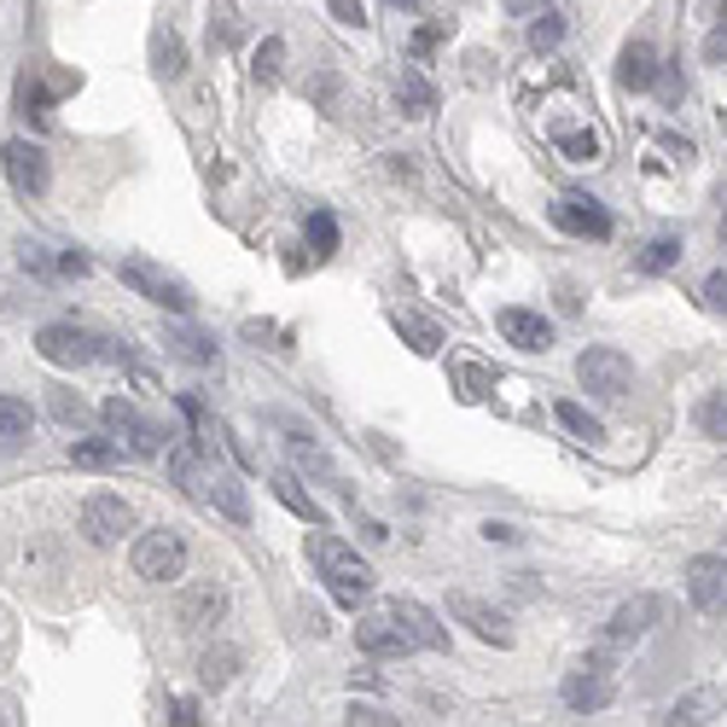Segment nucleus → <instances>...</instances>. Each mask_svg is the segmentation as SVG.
<instances>
[{
	"label": "nucleus",
	"instance_id": "nucleus-28",
	"mask_svg": "<svg viewBox=\"0 0 727 727\" xmlns=\"http://www.w3.org/2000/svg\"><path fill=\"white\" fill-rule=\"evenodd\" d=\"M553 413H559V425H564L570 436H582V443H593V436H606V425L593 420V413H588L582 402H559Z\"/></svg>",
	"mask_w": 727,
	"mask_h": 727
},
{
	"label": "nucleus",
	"instance_id": "nucleus-42",
	"mask_svg": "<svg viewBox=\"0 0 727 727\" xmlns=\"http://www.w3.org/2000/svg\"><path fill=\"white\" fill-rule=\"evenodd\" d=\"M705 59H710V65H721V59H727V23L705 36Z\"/></svg>",
	"mask_w": 727,
	"mask_h": 727
},
{
	"label": "nucleus",
	"instance_id": "nucleus-40",
	"mask_svg": "<svg viewBox=\"0 0 727 727\" xmlns=\"http://www.w3.org/2000/svg\"><path fill=\"white\" fill-rule=\"evenodd\" d=\"M443 36H449V23H425V30L413 36V59H425V53H431V47L443 41Z\"/></svg>",
	"mask_w": 727,
	"mask_h": 727
},
{
	"label": "nucleus",
	"instance_id": "nucleus-9",
	"mask_svg": "<svg viewBox=\"0 0 727 727\" xmlns=\"http://www.w3.org/2000/svg\"><path fill=\"white\" fill-rule=\"evenodd\" d=\"M36 350L41 361H53V367H88V361H99L106 350H99V337H88L82 326H41L36 332Z\"/></svg>",
	"mask_w": 727,
	"mask_h": 727
},
{
	"label": "nucleus",
	"instance_id": "nucleus-35",
	"mask_svg": "<svg viewBox=\"0 0 727 727\" xmlns=\"http://www.w3.org/2000/svg\"><path fill=\"white\" fill-rule=\"evenodd\" d=\"M30 431V402H18V396H0V436H23Z\"/></svg>",
	"mask_w": 727,
	"mask_h": 727
},
{
	"label": "nucleus",
	"instance_id": "nucleus-12",
	"mask_svg": "<svg viewBox=\"0 0 727 727\" xmlns=\"http://www.w3.org/2000/svg\"><path fill=\"white\" fill-rule=\"evenodd\" d=\"M687 600L698 611H727V553H698L687 564Z\"/></svg>",
	"mask_w": 727,
	"mask_h": 727
},
{
	"label": "nucleus",
	"instance_id": "nucleus-44",
	"mask_svg": "<svg viewBox=\"0 0 727 727\" xmlns=\"http://www.w3.org/2000/svg\"><path fill=\"white\" fill-rule=\"evenodd\" d=\"M501 7H507L512 18H536V12H541V0H501Z\"/></svg>",
	"mask_w": 727,
	"mask_h": 727
},
{
	"label": "nucleus",
	"instance_id": "nucleus-2",
	"mask_svg": "<svg viewBox=\"0 0 727 727\" xmlns=\"http://www.w3.org/2000/svg\"><path fill=\"white\" fill-rule=\"evenodd\" d=\"M308 564L321 570V582H326V593H332L337 606H361V600L373 593V564H367V559H355L350 541L326 536V524L308 536Z\"/></svg>",
	"mask_w": 727,
	"mask_h": 727
},
{
	"label": "nucleus",
	"instance_id": "nucleus-45",
	"mask_svg": "<svg viewBox=\"0 0 727 727\" xmlns=\"http://www.w3.org/2000/svg\"><path fill=\"white\" fill-rule=\"evenodd\" d=\"M687 82H681V70H664V99H681Z\"/></svg>",
	"mask_w": 727,
	"mask_h": 727
},
{
	"label": "nucleus",
	"instance_id": "nucleus-6",
	"mask_svg": "<svg viewBox=\"0 0 727 727\" xmlns=\"http://www.w3.org/2000/svg\"><path fill=\"white\" fill-rule=\"evenodd\" d=\"M664 622V600L658 593H635V600H622L617 611H611V622H606V646L611 652H622V646H640L646 635H652Z\"/></svg>",
	"mask_w": 727,
	"mask_h": 727
},
{
	"label": "nucleus",
	"instance_id": "nucleus-1",
	"mask_svg": "<svg viewBox=\"0 0 727 727\" xmlns=\"http://www.w3.org/2000/svg\"><path fill=\"white\" fill-rule=\"evenodd\" d=\"M355 646L367 658H407V652H443L449 629L436 622L420 600H391L373 606L367 617L355 622Z\"/></svg>",
	"mask_w": 727,
	"mask_h": 727
},
{
	"label": "nucleus",
	"instance_id": "nucleus-20",
	"mask_svg": "<svg viewBox=\"0 0 727 727\" xmlns=\"http://www.w3.org/2000/svg\"><path fill=\"white\" fill-rule=\"evenodd\" d=\"M396 106H402V117H431V111H436V88L425 82L420 70H402V82H396Z\"/></svg>",
	"mask_w": 727,
	"mask_h": 727
},
{
	"label": "nucleus",
	"instance_id": "nucleus-10",
	"mask_svg": "<svg viewBox=\"0 0 727 727\" xmlns=\"http://www.w3.org/2000/svg\"><path fill=\"white\" fill-rule=\"evenodd\" d=\"M128 530H135V512H128L122 495H88L82 501V536L94 548H117Z\"/></svg>",
	"mask_w": 727,
	"mask_h": 727
},
{
	"label": "nucleus",
	"instance_id": "nucleus-16",
	"mask_svg": "<svg viewBox=\"0 0 727 727\" xmlns=\"http://www.w3.org/2000/svg\"><path fill=\"white\" fill-rule=\"evenodd\" d=\"M664 76V65H658V53H652V41H622V53H617V82L629 88V94H646Z\"/></svg>",
	"mask_w": 727,
	"mask_h": 727
},
{
	"label": "nucleus",
	"instance_id": "nucleus-47",
	"mask_svg": "<svg viewBox=\"0 0 727 727\" xmlns=\"http://www.w3.org/2000/svg\"><path fill=\"white\" fill-rule=\"evenodd\" d=\"M391 7H402V12H407V7H413V0H391Z\"/></svg>",
	"mask_w": 727,
	"mask_h": 727
},
{
	"label": "nucleus",
	"instance_id": "nucleus-46",
	"mask_svg": "<svg viewBox=\"0 0 727 727\" xmlns=\"http://www.w3.org/2000/svg\"><path fill=\"white\" fill-rule=\"evenodd\" d=\"M664 146H669V151H675V158H681V164L692 158V140H681V135H664Z\"/></svg>",
	"mask_w": 727,
	"mask_h": 727
},
{
	"label": "nucleus",
	"instance_id": "nucleus-37",
	"mask_svg": "<svg viewBox=\"0 0 727 727\" xmlns=\"http://www.w3.org/2000/svg\"><path fill=\"white\" fill-rule=\"evenodd\" d=\"M47 407H53V420H65V425H82L88 420L82 396H70V391H53V396H47Z\"/></svg>",
	"mask_w": 727,
	"mask_h": 727
},
{
	"label": "nucleus",
	"instance_id": "nucleus-38",
	"mask_svg": "<svg viewBox=\"0 0 727 727\" xmlns=\"http://www.w3.org/2000/svg\"><path fill=\"white\" fill-rule=\"evenodd\" d=\"M326 12H332L337 23H350V30H361V23H367V7H361V0H326Z\"/></svg>",
	"mask_w": 727,
	"mask_h": 727
},
{
	"label": "nucleus",
	"instance_id": "nucleus-32",
	"mask_svg": "<svg viewBox=\"0 0 727 727\" xmlns=\"http://www.w3.org/2000/svg\"><path fill=\"white\" fill-rule=\"evenodd\" d=\"M698 431L716 436V443H727V391H716V396L698 402Z\"/></svg>",
	"mask_w": 727,
	"mask_h": 727
},
{
	"label": "nucleus",
	"instance_id": "nucleus-4",
	"mask_svg": "<svg viewBox=\"0 0 727 727\" xmlns=\"http://www.w3.org/2000/svg\"><path fill=\"white\" fill-rule=\"evenodd\" d=\"M577 379H582V391L617 402V396H629V384H635V361L611 344H593V350L577 355Z\"/></svg>",
	"mask_w": 727,
	"mask_h": 727
},
{
	"label": "nucleus",
	"instance_id": "nucleus-39",
	"mask_svg": "<svg viewBox=\"0 0 727 727\" xmlns=\"http://www.w3.org/2000/svg\"><path fill=\"white\" fill-rule=\"evenodd\" d=\"M705 303L716 308V315H727V274H721V268L705 279Z\"/></svg>",
	"mask_w": 727,
	"mask_h": 727
},
{
	"label": "nucleus",
	"instance_id": "nucleus-21",
	"mask_svg": "<svg viewBox=\"0 0 727 727\" xmlns=\"http://www.w3.org/2000/svg\"><path fill=\"white\" fill-rule=\"evenodd\" d=\"M274 495H279L285 507H292V512L303 518V524H315V530L326 524V507H321L315 495H303V483H297L292 472H279V478H274Z\"/></svg>",
	"mask_w": 727,
	"mask_h": 727
},
{
	"label": "nucleus",
	"instance_id": "nucleus-43",
	"mask_svg": "<svg viewBox=\"0 0 727 727\" xmlns=\"http://www.w3.org/2000/svg\"><path fill=\"white\" fill-rule=\"evenodd\" d=\"M483 541H518V530H512V524H495V518H489V524H483Z\"/></svg>",
	"mask_w": 727,
	"mask_h": 727
},
{
	"label": "nucleus",
	"instance_id": "nucleus-13",
	"mask_svg": "<svg viewBox=\"0 0 727 727\" xmlns=\"http://www.w3.org/2000/svg\"><path fill=\"white\" fill-rule=\"evenodd\" d=\"M99 420H106V431H111V436H122L128 454H158V425L140 420V407H135V402L111 396L106 407H99Z\"/></svg>",
	"mask_w": 727,
	"mask_h": 727
},
{
	"label": "nucleus",
	"instance_id": "nucleus-30",
	"mask_svg": "<svg viewBox=\"0 0 727 727\" xmlns=\"http://www.w3.org/2000/svg\"><path fill=\"white\" fill-rule=\"evenodd\" d=\"M308 250H315V263H326V256L337 250V222H332V210H308Z\"/></svg>",
	"mask_w": 727,
	"mask_h": 727
},
{
	"label": "nucleus",
	"instance_id": "nucleus-26",
	"mask_svg": "<svg viewBox=\"0 0 727 727\" xmlns=\"http://www.w3.org/2000/svg\"><path fill=\"white\" fill-rule=\"evenodd\" d=\"M559 151L570 164H600V135L593 128H559Z\"/></svg>",
	"mask_w": 727,
	"mask_h": 727
},
{
	"label": "nucleus",
	"instance_id": "nucleus-3",
	"mask_svg": "<svg viewBox=\"0 0 727 727\" xmlns=\"http://www.w3.org/2000/svg\"><path fill=\"white\" fill-rule=\"evenodd\" d=\"M122 285H135L146 303L175 308V315H187V308H193V285L180 274H169V268H158L151 256H122Z\"/></svg>",
	"mask_w": 727,
	"mask_h": 727
},
{
	"label": "nucleus",
	"instance_id": "nucleus-11",
	"mask_svg": "<svg viewBox=\"0 0 727 727\" xmlns=\"http://www.w3.org/2000/svg\"><path fill=\"white\" fill-rule=\"evenodd\" d=\"M0 164H7V180H12L23 198H41L47 180H53V169H47V151L30 146V140H7V146H0Z\"/></svg>",
	"mask_w": 727,
	"mask_h": 727
},
{
	"label": "nucleus",
	"instance_id": "nucleus-27",
	"mask_svg": "<svg viewBox=\"0 0 727 727\" xmlns=\"http://www.w3.org/2000/svg\"><path fill=\"white\" fill-rule=\"evenodd\" d=\"M559 41H564V18H559L553 7H541V12L530 18V47H536V53H553Z\"/></svg>",
	"mask_w": 727,
	"mask_h": 727
},
{
	"label": "nucleus",
	"instance_id": "nucleus-33",
	"mask_svg": "<svg viewBox=\"0 0 727 727\" xmlns=\"http://www.w3.org/2000/svg\"><path fill=\"white\" fill-rule=\"evenodd\" d=\"M151 59H158V70H164V76H180V70H187V47H180V36H175V30H164L158 41H151Z\"/></svg>",
	"mask_w": 727,
	"mask_h": 727
},
{
	"label": "nucleus",
	"instance_id": "nucleus-48",
	"mask_svg": "<svg viewBox=\"0 0 727 727\" xmlns=\"http://www.w3.org/2000/svg\"><path fill=\"white\" fill-rule=\"evenodd\" d=\"M721 239H727V210H721Z\"/></svg>",
	"mask_w": 727,
	"mask_h": 727
},
{
	"label": "nucleus",
	"instance_id": "nucleus-25",
	"mask_svg": "<svg viewBox=\"0 0 727 727\" xmlns=\"http://www.w3.org/2000/svg\"><path fill=\"white\" fill-rule=\"evenodd\" d=\"M70 460L82 465V472H111V465H117V443H106V436H76Z\"/></svg>",
	"mask_w": 727,
	"mask_h": 727
},
{
	"label": "nucleus",
	"instance_id": "nucleus-15",
	"mask_svg": "<svg viewBox=\"0 0 727 727\" xmlns=\"http://www.w3.org/2000/svg\"><path fill=\"white\" fill-rule=\"evenodd\" d=\"M222 617H227V593H222L216 582H204V588H193V593H180V606H175V622H180L187 635H210Z\"/></svg>",
	"mask_w": 727,
	"mask_h": 727
},
{
	"label": "nucleus",
	"instance_id": "nucleus-19",
	"mask_svg": "<svg viewBox=\"0 0 727 727\" xmlns=\"http://www.w3.org/2000/svg\"><path fill=\"white\" fill-rule=\"evenodd\" d=\"M204 501H210V507H222V512L233 518V524H245V518H250V501H245V489L233 483L227 472H210V483H204Z\"/></svg>",
	"mask_w": 727,
	"mask_h": 727
},
{
	"label": "nucleus",
	"instance_id": "nucleus-29",
	"mask_svg": "<svg viewBox=\"0 0 727 727\" xmlns=\"http://www.w3.org/2000/svg\"><path fill=\"white\" fill-rule=\"evenodd\" d=\"M233 675H239V652H227V646H222V652H204V658H198V681H204V687H227Z\"/></svg>",
	"mask_w": 727,
	"mask_h": 727
},
{
	"label": "nucleus",
	"instance_id": "nucleus-31",
	"mask_svg": "<svg viewBox=\"0 0 727 727\" xmlns=\"http://www.w3.org/2000/svg\"><path fill=\"white\" fill-rule=\"evenodd\" d=\"M675 263H681V245H675V239H652V245L635 256V268H640V274H669Z\"/></svg>",
	"mask_w": 727,
	"mask_h": 727
},
{
	"label": "nucleus",
	"instance_id": "nucleus-41",
	"mask_svg": "<svg viewBox=\"0 0 727 727\" xmlns=\"http://www.w3.org/2000/svg\"><path fill=\"white\" fill-rule=\"evenodd\" d=\"M169 721H175V727H193V721H198V705H193V698H169Z\"/></svg>",
	"mask_w": 727,
	"mask_h": 727
},
{
	"label": "nucleus",
	"instance_id": "nucleus-5",
	"mask_svg": "<svg viewBox=\"0 0 727 727\" xmlns=\"http://www.w3.org/2000/svg\"><path fill=\"white\" fill-rule=\"evenodd\" d=\"M135 577L140 582H180L187 577V541H180V530H146L135 541Z\"/></svg>",
	"mask_w": 727,
	"mask_h": 727
},
{
	"label": "nucleus",
	"instance_id": "nucleus-34",
	"mask_svg": "<svg viewBox=\"0 0 727 727\" xmlns=\"http://www.w3.org/2000/svg\"><path fill=\"white\" fill-rule=\"evenodd\" d=\"M279 65H285V41H279V36H268L263 47H256L250 76H256V82H279Z\"/></svg>",
	"mask_w": 727,
	"mask_h": 727
},
{
	"label": "nucleus",
	"instance_id": "nucleus-7",
	"mask_svg": "<svg viewBox=\"0 0 727 727\" xmlns=\"http://www.w3.org/2000/svg\"><path fill=\"white\" fill-rule=\"evenodd\" d=\"M564 705L577 710V716H593V710H606L611 698H617V681H611V664L606 658H588L577 675H564Z\"/></svg>",
	"mask_w": 727,
	"mask_h": 727
},
{
	"label": "nucleus",
	"instance_id": "nucleus-17",
	"mask_svg": "<svg viewBox=\"0 0 727 727\" xmlns=\"http://www.w3.org/2000/svg\"><path fill=\"white\" fill-rule=\"evenodd\" d=\"M495 321H501V337H507V344H518V350H530V355L553 344V326H548V321H541V315H536V308H518V303H512V308H501V315H495Z\"/></svg>",
	"mask_w": 727,
	"mask_h": 727
},
{
	"label": "nucleus",
	"instance_id": "nucleus-22",
	"mask_svg": "<svg viewBox=\"0 0 727 727\" xmlns=\"http://www.w3.org/2000/svg\"><path fill=\"white\" fill-rule=\"evenodd\" d=\"M716 710H721V698L705 687V692H687V698H675L664 721H675V727H698V721H716Z\"/></svg>",
	"mask_w": 727,
	"mask_h": 727
},
{
	"label": "nucleus",
	"instance_id": "nucleus-36",
	"mask_svg": "<svg viewBox=\"0 0 727 727\" xmlns=\"http://www.w3.org/2000/svg\"><path fill=\"white\" fill-rule=\"evenodd\" d=\"M396 332L407 337V344L413 350H420V355H431L436 344H443V337H436V326H425V321H413V315H396Z\"/></svg>",
	"mask_w": 727,
	"mask_h": 727
},
{
	"label": "nucleus",
	"instance_id": "nucleus-23",
	"mask_svg": "<svg viewBox=\"0 0 727 727\" xmlns=\"http://www.w3.org/2000/svg\"><path fill=\"white\" fill-rule=\"evenodd\" d=\"M274 425L285 431V454H292L297 465H315V472H332L326 454H321V443H315V436H308L303 425H292V420H274Z\"/></svg>",
	"mask_w": 727,
	"mask_h": 727
},
{
	"label": "nucleus",
	"instance_id": "nucleus-18",
	"mask_svg": "<svg viewBox=\"0 0 727 727\" xmlns=\"http://www.w3.org/2000/svg\"><path fill=\"white\" fill-rule=\"evenodd\" d=\"M169 355L187 361V367H216V344H210L198 326H175V332H169Z\"/></svg>",
	"mask_w": 727,
	"mask_h": 727
},
{
	"label": "nucleus",
	"instance_id": "nucleus-14",
	"mask_svg": "<svg viewBox=\"0 0 727 727\" xmlns=\"http://www.w3.org/2000/svg\"><path fill=\"white\" fill-rule=\"evenodd\" d=\"M449 617H460L465 629H472L478 640H489V646H512L507 617L489 606V600H478V593H449Z\"/></svg>",
	"mask_w": 727,
	"mask_h": 727
},
{
	"label": "nucleus",
	"instance_id": "nucleus-8",
	"mask_svg": "<svg viewBox=\"0 0 727 727\" xmlns=\"http://www.w3.org/2000/svg\"><path fill=\"white\" fill-rule=\"evenodd\" d=\"M548 216H553L559 233H577V239H611V210L588 193H559V204Z\"/></svg>",
	"mask_w": 727,
	"mask_h": 727
},
{
	"label": "nucleus",
	"instance_id": "nucleus-24",
	"mask_svg": "<svg viewBox=\"0 0 727 727\" xmlns=\"http://www.w3.org/2000/svg\"><path fill=\"white\" fill-rule=\"evenodd\" d=\"M169 472H175V483L187 489V495H204V483H210V472L198 465V449H193V443L169 449Z\"/></svg>",
	"mask_w": 727,
	"mask_h": 727
}]
</instances>
